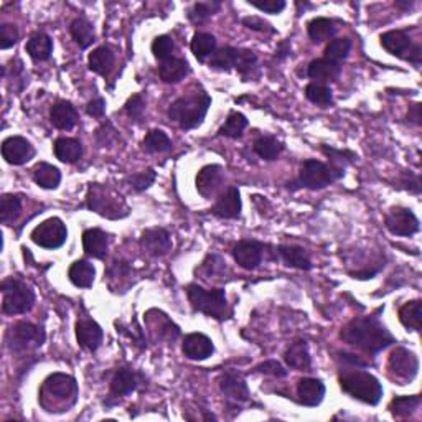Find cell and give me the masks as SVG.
<instances>
[{
  "label": "cell",
  "instance_id": "cell-1",
  "mask_svg": "<svg viewBox=\"0 0 422 422\" xmlns=\"http://www.w3.org/2000/svg\"><path fill=\"white\" fill-rule=\"evenodd\" d=\"M341 340L369 355H376L395 343V336L376 317H358L348 322L341 330Z\"/></svg>",
  "mask_w": 422,
  "mask_h": 422
},
{
  "label": "cell",
  "instance_id": "cell-2",
  "mask_svg": "<svg viewBox=\"0 0 422 422\" xmlns=\"http://www.w3.org/2000/svg\"><path fill=\"white\" fill-rule=\"evenodd\" d=\"M38 401H40V406L50 414L68 412L78 401V383L70 374H50L40 388Z\"/></svg>",
  "mask_w": 422,
  "mask_h": 422
},
{
  "label": "cell",
  "instance_id": "cell-3",
  "mask_svg": "<svg viewBox=\"0 0 422 422\" xmlns=\"http://www.w3.org/2000/svg\"><path fill=\"white\" fill-rule=\"evenodd\" d=\"M211 106V98L206 91H192L183 94L170 104L169 117L185 131L195 129L205 121L208 109Z\"/></svg>",
  "mask_w": 422,
  "mask_h": 422
},
{
  "label": "cell",
  "instance_id": "cell-4",
  "mask_svg": "<svg viewBox=\"0 0 422 422\" xmlns=\"http://www.w3.org/2000/svg\"><path fill=\"white\" fill-rule=\"evenodd\" d=\"M340 386L347 395L369 406H376L383 397L381 383L363 369H350L340 374Z\"/></svg>",
  "mask_w": 422,
  "mask_h": 422
},
{
  "label": "cell",
  "instance_id": "cell-5",
  "mask_svg": "<svg viewBox=\"0 0 422 422\" xmlns=\"http://www.w3.org/2000/svg\"><path fill=\"white\" fill-rule=\"evenodd\" d=\"M187 296L193 310L202 312V314L211 317V319L228 320L233 315V310L228 305L225 289L206 291V289L198 286V284H190L187 287Z\"/></svg>",
  "mask_w": 422,
  "mask_h": 422
},
{
  "label": "cell",
  "instance_id": "cell-6",
  "mask_svg": "<svg viewBox=\"0 0 422 422\" xmlns=\"http://www.w3.org/2000/svg\"><path fill=\"white\" fill-rule=\"evenodd\" d=\"M86 206L109 220H119L129 215V206L119 193L101 183H91L88 188Z\"/></svg>",
  "mask_w": 422,
  "mask_h": 422
},
{
  "label": "cell",
  "instance_id": "cell-7",
  "mask_svg": "<svg viewBox=\"0 0 422 422\" xmlns=\"http://www.w3.org/2000/svg\"><path fill=\"white\" fill-rule=\"evenodd\" d=\"M345 177V169H338L331 164H324L319 160H305L298 172L297 185L301 188L322 190L336 180Z\"/></svg>",
  "mask_w": 422,
  "mask_h": 422
},
{
  "label": "cell",
  "instance_id": "cell-8",
  "mask_svg": "<svg viewBox=\"0 0 422 422\" xmlns=\"http://www.w3.org/2000/svg\"><path fill=\"white\" fill-rule=\"evenodd\" d=\"M2 310L6 315H20L27 314L33 309L35 303V294L25 282L17 277H8L2 282Z\"/></svg>",
  "mask_w": 422,
  "mask_h": 422
},
{
  "label": "cell",
  "instance_id": "cell-9",
  "mask_svg": "<svg viewBox=\"0 0 422 422\" xmlns=\"http://www.w3.org/2000/svg\"><path fill=\"white\" fill-rule=\"evenodd\" d=\"M45 341V331L41 327L30 322H18L12 325L7 334V347L12 353H27L40 348Z\"/></svg>",
  "mask_w": 422,
  "mask_h": 422
},
{
  "label": "cell",
  "instance_id": "cell-10",
  "mask_svg": "<svg viewBox=\"0 0 422 422\" xmlns=\"http://www.w3.org/2000/svg\"><path fill=\"white\" fill-rule=\"evenodd\" d=\"M381 45L388 53L397 58L407 60L414 65H421L422 50L419 45H412L411 37L402 30H391L381 35Z\"/></svg>",
  "mask_w": 422,
  "mask_h": 422
},
{
  "label": "cell",
  "instance_id": "cell-11",
  "mask_svg": "<svg viewBox=\"0 0 422 422\" xmlns=\"http://www.w3.org/2000/svg\"><path fill=\"white\" fill-rule=\"evenodd\" d=\"M32 241L40 248L45 249H58L66 243L68 238V230L65 223L60 218H48L44 223H40L30 235Z\"/></svg>",
  "mask_w": 422,
  "mask_h": 422
},
{
  "label": "cell",
  "instance_id": "cell-12",
  "mask_svg": "<svg viewBox=\"0 0 422 422\" xmlns=\"http://www.w3.org/2000/svg\"><path fill=\"white\" fill-rule=\"evenodd\" d=\"M388 369H390V376L400 385L412 381L419 371V358L416 357L414 352H409L406 348L393 350L388 360Z\"/></svg>",
  "mask_w": 422,
  "mask_h": 422
},
{
  "label": "cell",
  "instance_id": "cell-13",
  "mask_svg": "<svg viewBox=\"0 0 422 422\" xmlns=\"http://www.w3.org/2000/svg\"><path fill=\"white\" fill-rule=\"evenodd\" d=\"M385 225L391 235L395 236H412L419 231V220L409 208L396 206L391 208L385 216Z\"/></svg>",
  "mask_w": 422,
  "mask_h": 422
},
{
  "label": "cell",
  "instance_id": "cell-14",
  "mask_svg": "<svg viewBox=\"0 0 422 422\" xmlns=\"http://www.w3.org/2000/svg\"><path fill=\"white\" fill-rule=\"evenodd\" d=\"M2 157L11 165H23L35 157V149L25 137L12 136L2 142Z\"/></svg>",
  "mask_w": 422,
  "mask_h": 422
},
{
  "label": "cell",
  "instance_id": "cell-15",
  "mask_svg": "<svg viewBox=\"0 0 422 422\" xmlns=\"http://www.w3.org/2000/svg\"><path fill=\"white\" fill-rule=\"evenodd\" d=\"M265 248L268 246L259 243V241H239L238 244L235 246L233 249V256L241 268L246 269V271H254L258 265L263 263Z\"/></svg>",
  "mask_w": 422,
  "mask_h": 422
},
{
  "label": "cell",
  "instance_id": "cell-16",
  "mask_svg": "<svg viewBox=\"0 0 422 422\" xmlns=\"http://www.w3.org/2000/svg\"><path fill=\"white\" fill-rule=\"evenodd\" d=\"M225 182V170L221 165H205L197 175V190L203 198H213Z\"/></svg>",
  "mask_w": 422,
  "mask_h": 422
},
{
  "label": "cell",
  "instance_id": "cell-17",
  "mask_svg": "<svg viewBox=\"0 0 422 422\" xmlns=\"http://www.w3.org/2000/svg\"><path fill=\"white\" fill-rule=\"evenodd\" d=\"M140 248L147 254L154 256V258H160V256H165L172 249V238H170L169 231L164 230V228H150V230H145L140 236Z\"/></svg>",
  "mask_w": 422,
  "mask_h": 422
},
{
  "label": "cell",
  "instance_id": "cell-18",
  "mask_svg": "<svg viewBox=\"0 0 422 422\" xmlns=\"http://www.w3.org/2000/svg\"><path fill=\"white\" fill-rule=\"evenodd\" d=\"M76 338H78L79 347L88 350V352H96L101 347L104 334L103 329L93 319L83 317L76 324Z\"/></svg>",
  "mask_w": 422,
  "mask_h": 422
},
{
  "label": "cell",
  "instance_id": "cell-19",
  "mask_svg": "<svg viewBox=\"0 0 422 422\" xmlns=\"http://www.w3.org/2000/svg\"><path fill=\"white\" fill-rule=\"evenodd\" d=\"M211 213L220 220H236L241 215V197L238 187L226 188L218 198Z\"/></svg>",
  "mask_w": 422,
  "mask_h": 422
},
{
  "label": "cell",
  "instance_id": "cell-20",
  "mask_svg": "<svg viewBox=\"0 0 422 422\" xmlns=\"http://www.w3.org/2000/svg\"><path fill=\"white\" fill-rule=\"evenodd\" d=\"M220 390L228 400L246 402L249 400V388L243 374L238 371H226L220 379Z\"/></svg>",
  "mask_w": 422,
  "mask_h": 422
},
{
  "label": "cell",
  "instance_id": "cell-21",
  "mask_svg": "<svg viewBox=\"0 0 422 422\" xmlns=\"http://www.w3.org/2000/svg\"><path fill=\"white\" fill-rule=\"evenodd\" d=\"M182 350L187 358L203 362V360L210 358L213 352H215V345H213L210 336L203 334H190L185 336Z\"/></svg>",
  "mask_w": 422,
  "mask_h": 422
},
{
  "label": "cell",
  "instance_id": "cell-22",
  "mask_svg": "<svg viewBox=\"0 0 422 422\" xmlns=\"http://www.w3.org/2000/svg\"><path fill=\"white\" fill-rule=\"evenodd\" d=\"M325 385L322 379L317 378H302L297 385L298 402L303 406L315 407L324 401Z\"/></svg>",
  "mask_w": 422,
  "mask_h": 422
},
{
  "label": "cell",
  "instance_id": "cell-23",
  "mask_svg": "<svg viewBox=\"0 0 422 422\" xmlns=\"http://www.w3.org/2000/svg\"><path fill=\"white\" fill-rule=\"evenodd\" d=\"M142 376L139 373L132 371V369L121 368L114 373L111 379V397H124L131 393H134L139 388Z\"/></svg>",
  "mask_w": 422,
  "mask_h": 422
},
{
  "label": "cell",
  "instance_id": "cell-24",
  "mask_svg": "<svg viewBox=\"0 0 422 422\" xmlns=\"http://www.w3.org/2000/svg\"><path fill=\"white\" fill-rule=\"evenodd\" d=\"M83 248L84 253L91 258L104 259L109 248V236L99 228H91L83 233Z\"/></svg>",
  "mask_w": 422,
  "mask_h": 422
},
{
  "label": "cell",
  "instance_id": "cell-25",
  "mask_svg": "<svg viewBox=\"0 0 422 422\" xmlns=\"http://www.w3.org/2000/svg\"><path fill=\"white\" fill-rule=\"evenodd\" d=\"M51 122L56 129L60 131H71L78 122V112L74 106L68 101H58L51 107L50 112Z\"/></svg>",
  "mask_w": 422,
  "mask_h": 422
},
{
  "label": "cell",
  "instance_id": "cell-26",
  "mask_svg": "<svg viewBox=\"0 0 422 422\" xmlns=\"http://www.w3.org/2000/svg\"><path fill=\"white\" fill-rule=\"evenodd\" d=\"M340 65L334 63V61L322 58V60H314L309 65V70H307V74L309 78L315 79L317 83H331L336 81L340 76Z\"/></svg>",
  "mask_w": 422,
  "mask_h": 422
},
{
  "label": "cell",
  "instance_id": "cell-27",
  "mask_svg": "<svg viewBox=\"0 0 422 422\" xmlns=\"http://www.w3.org/2000/svg\"><path fill=\"white\" fill-rule=\"evenodd\" d=\"M277 254L281 256L284 264L289 265V268L301 269V271H310L312 269L310 256L303 248H298V246L282 244L277 248Z\"/></svg>",
  "mask_w": 422,
  "mask_h": 422
},
{
  "label": "cell",
  "instance_id": "cell-28",
  "mask_svg": "<svg viewBox=\"0 0 422 422\" xmlns=\"http://www.w3.org/2000/svg\"><path fill=\"white\" fill-rule=\"evenodd\" d=\"M53 152L56 159L63 164H76L83 157V145L81 142L70 137H60L55 140Z\"/></svg>",
  "mask_w": 422,
  "mask_h": 422
},
{
  "label": "cell",
  "instance_id": "cell-29",
  "mask_svg": "<svg viewBox=\"0 0 422 422\" xmlns=\"http://www.w3.org/2000/svg\"><path fill=\"white\" fill-rule=\"evenodd\" d=\"M284 360L289 367L294 369H309L312 364V358H310V352H309V345H307L305 340H297L294 341L291 347L287 348V352L284 353Z\"/></svg>",
  "mask_w": 422,
  "mask_h": 422
},
{
  "label": "cell",
  "instance_id": "cell-30",
  "mask_svg": "<svg viewBox=\"0 0 422 422\" xmlns=\"http://www.w3.org/2000/svg\"><path fill=\"white\" fill-rule=\"evenodd\" d=\"M27 53L35 61H46L53 53V40L44 32H37L27 41Z\"/></svg>",
  "mask_w": 422,
  "mask_h": 422
},
{
  "label": "cell",
  "instance_id": "cell-31",
  "mask_svg": "<svg viewBox=\"0 0 422 422\" xmlns=\"http://www.w3.org/2000/svg\"><path fill=\"white\" fill-rule=\"evenodd\" d=\"M116 63V55L107 45L99 46L89 55V70L101 76H109Z\"/></svg>",
  "mask_w": 422,
  "mask_h": 422
},
{
  "label": "cell",
  "instance_id": "cell-32",
  "mask_svg": "<svg viewBox=\"0 0 422 422\" xmlns=\"http://www.w3.org/2000/svg\"><path fill=\"white\" fill-rule=\"evenodd\" d=\"M94 276H96V269H94V265L89 263V261H84V259L76 261V263L71 264L68 271L70 281L73 282L76 287H83V289H88L93 286Z\"/></svg>",
  "mask_w": 422,
  "mask_h": 422
},
{
  "label": "cell",
  "instance_id": "cell-33",
  "mask_svg": "<svg viewBox=\"0 0 422 422\" xmlns=\"http://www.w3.org/2000/svg\"><path fill=\"white\" fill-rule=\"evenodd\" d=\"M33 180H35V183L38 187L45 188V190H55L58 188V185L61 182V172L53 165L50 164H37L35 167L32 170Z\"/></svg>",
  "mask_w": 422,
  "mask_h": 422
},
{
  "label": "cell",
  "instance_id": "cell-34",
  "mask_svg": "<svg viewBox=\"0 0 422 422\" xmlns=\"http://www.w3.org/2000/svg\"><path fill=\"white\" fill-rule=\"evenodd\" d=\"M159 74L164 83H178L188 74V63L182 58H169L160 65Z\"/></svg>",
  "mask_w": 422,
  "mask_h": 422
},
{
  "label": "cell",
  "instance_id": "cell-35",
  "mask_svg": "<svg viewBox=\"0 0 422 422\" xmlns=\"http://www.w3.org/2000/svg\"><path fill=\"white\" fill-rule=\"evenodd\" d=\"M307 32H309L310 40L314 41V44H324V41H329L330 38H334L336 27L335 22L330 20V18L317 17L314 20L309 22Z\"/></svg>",
  "mask_w": 422,
  "mask_h": 422
},
{
  "label": "cell",
  "instance_id": "cell-36",
  "mask_svg": "<svg viewBox=\"0 0 422 422\" xmlns=\"http://www.w3.org/2000/svg\"><path fill=\"white\" fill-rule=\"evenodd\" d=\"M70 33L73 37V40L76 41V45L79 48H88L89 45L94 41V27L93 23L86 20L84 17H78L71 22L70 25Z\"/></svg>",
  "mask_w": 422,
  "mask_h": 422
},
{
  "label": "cell",
  "instance_id": "cell-37",
  "mask_svg": "<svg viewBox=\"0 0 422 422\" xmlns=\"http://www.w3.org/2000/svg\"><path fill=\"white\" fill-rule=\"evenodd\" d=\"M253 149L261 159L271 162V160H276L279 155L282 154L284 144H282V142H279L276 137L264 136V137H259V139L254 142Z\"/></svg>",
  "mask_w": 422,
  "mask_h": 422
},
{
  "label": "cell",
  "instance_id": "cell-38",
  "mask_svg": "<svg viewBox=\"0 0 422 422\" xmlns=\"http://www.w3.org/2000/svg\"><path fill=\"white\" fill-rule=\"evenodd\" d=\"M216 50V38L211 33H195L192 40V53L195 55L198 61H206V58L215 53Z\"/></svg>",
  "mask_w": 422,
  "mask_h": 422
},
{
  "label": "cell",
  "instance_id": "cell-39",
  "mask_svg": "<svg viewBox=\"0 0 422 422\" xmlns=\"http://www.w3.org/2000/svg\"><path fill=\"white\" fill-rule=\"evenodd\" d=\"M155 315H157V317H154V319H152L150 314H147L145 317H147V320L150 322L152 329H159L157 330L159 331V338H167V340L178 338V335H180L178 327L175 325L173 322L164 314V312L155 310Z\"/></svg>",
  "mask_w": 422,
  "mask_h": 422
},
{
  "label": "cell",
  "instance_id": "cell-40",
  "mask_svg": "<svg viewBox=\"0 0 422 422\" xmlns=\"http://www.w3.org/2000/svg\"><path fill=\"white\" fill-rule=\"evenodd\" d=\"M422 305L421 301H412L407 302L400 309V320L406 329L419 331L421 324H422V315H421Z\"/></svg>",
  "mask_w": 422,
  "mask_h": 422
},
{
  "label": "cell",
  "instance_id": "cell-41",
  "mask_svg": "<svg viewBox=\"0 0 422 422\" xmlns=\"http://www.w3.org/2000/svg\"><path fill=\"white\" fill-rule=\"evenodd\" d=\"M421 404V396H400L395 397L390 402V411L395 417H400V419H404V417H409L416 412L417 407Z\"/></svg>",
  "mask_w": 422,
  "mask_h": 422
},
{
  "label": "cell",
  "instance_id": "cell-42",
  "mask_svg": "<svg viewBox=\"0 0 422 422\" xmlns=\"http://www.w3.org/2000/svg\"><path fill=\"white\" fill-rule=\"evenodd\" d=\"M144 150L149 154H164L172 149V140L169 139V136L164 131L154 129L145 136L144 139Z\"/></svg>",
  "mask_w": 422,
  "mask_h": 422
},
{
  "label": "cell",
  "instance_id": "cell-43",
  "mask_svg": "<svg viewBox=\"0 0 422 422\" xmlns=\"http://www.w3.org/2000/svg\"><path fill=\"white\" fill-rule=\"evenodd\" d=\"M246 127H248V119H246L244 114L238 111H231L226 122L221 126L220 136L230 137V139H239V137L243 136V131Z\"/></svg>",
  "mask_w": 422,
  "mask_h": 422
},
{
  "label": "cell",
  "instance_id": "cell-44",
  "mask_svg": "<svg viewBox=\"0 0 422 422\" xmlns=\"http://www.w3.org/2000/svg\"><path fill=\"white\" fill-rule=\"evenodd\" d=\"M236 50L233 46H223L220 50H215V53L211 55L210 61V68L218 70V71H230L231 68H235V60H236Z\"/></svg>",
  "mask_w": 422,
  "mask_h": 422
},
{
  "label": "cell",
  "instance_id": "cell-45",
  "mask_svg": "<svg viewBox=\"0 0 422 422\" xmlns=\"http://www.w3.org/2000/svg\"><path fill=\"white\" fill-rule=\"evenodd\" d=\"M350 50H352V41L348 38H334L327 45L325 58L334 63H340L350 55Z\"/></svg>",
  "mask_w": 422,
  "mask_h": 422
},
{
  "label": "cell",
  "instance_id": "cell-46",
  "mask_svg": "<svg viewBox=\"0 0 422 422\" xmlns=\"http://www.w3.org/2000/svg\"><path fill=\"white\" fill-rule=\"evenodd\" d=\"M22 202L15 195H4L0 200V220L2 223H12L20 216Z\"/></svg>",
  "mask_w": 422,
  "mask_h": 422
},
{
  "label": "cell",
  "instance_id": "cell-47",
  "mask_svg": "<svg viewBox=\"0 0 422 422\" xmlns=\"http://www.w3.org/2000/svg\"><path fill=\"white\" fill-rule=\"evenodd\" d=\"M220 8V2H200L192 6V8L188 11V18L190 22L193 23H205L210 20V18L215 15V12Z\"/></svg>",
  "mask_w": 422,
  "mask_h": 422
},
{
  "label": "cell",
  "instance_id": "cell-48",
  "mask_svg": "<svg viewBox=\"0 0 422 422\" xmlns=\"http://www.w3.org/2000/svg\"><path fill=\"white\" fill-rule=\"evenodd\" d=\"M305 96L309 101H312L314 104H320V106H330V104L334 103L331 89L320 83H310L309 86L305 88Z\"/></svg>",
  "mask_w": 422,
  "mask_h": 422
},
{
  "label": "cell",
  "instance_id": "cell-49",
  "mask_svg": "<svg viewBox=\"0 0 422 422\" xmlns=\"http://www.w3.org/2000/svg\"><path fill=\"white\" fill-rule=\"evenodd\" d=\"M256 65H258V55H256L254 51L243 50V48L236 50L235 68L238 70L239 73L244 76V78L248 74H251V71L256 68Z\"/></svg>",
  "mask_w": 422,
  "mask_h": 422
},
{
  "label": "cell",
  "instance_id": "cell-50",
  "mask_svg": "<svg viewBox=\"0 0 422 422\" xmlns=\"http://www.w3.org/2000/svg\"><path fill=\"white\" fill-rule=\"evenodd\" d=\"M175 51V44L172 40V37L169 35H160L154 40V44H152V53L157 60H169L172 58V53Z\"/></svg>",
  "mask_w": 422,
  "mask_h": 422
},
{
  "label": "cell",
  "instance_id": "cell-51",
  "mask_svg": "<svg viewBox=\"0 0 422 422\" xmlns=\"http://www.w3.org/2000/svg\"><path fill=\"white\" fill-rule=\"evenodd\" d=\"M322 152H324L325 155H329L331 160V165H335V167L338 169H345L348 164L355 162V159H357V155L353 154V152L350 150H336L331 149V147H322Z\"/></svg>",
  "mask_w": 422,
  "mask_h": 422
},
{
  "label": "cell",
  "instance_id": "cell-52",
  "mask_svg": "<svg viewBox=\"0 0 422 422\" xmlns=\"http://www.w3.org/2000/svg\"><path fill=\"white\" fill-rule=\"evenodd\" d=\"M155 178H157V173L154 172V169H147L142 170L139 173L131 175L129 178H127V182L131 183V187L136 190V192H144L150 187L152 183L155 182Z\"/></svg>",
  "mask_w": 422,
  "mask_h": 422
},
{
  "label": "cell",
  "instance_id": "cell-53",
  "mask_svg": "<svg viewBox=\"0 0 422 422\" xmlns=\"http://www.w3.org/2000/svg\"><path fill=\"white\" fill-rule=\"evenodd\" d=\"M126 112L127 116L131 117V119L134 121H139L142 119V116H144V111H145V99L142 94H134L129 101L126 103Z\"/></svg>",
  "mask_w": 422,
  "mask_h": 422
},
{
  "label": "cell",
  "instance_id": "cell-54",
  "mask_svg": "<svg viewBox=\"0 0 422 422\" xmlns=\"http://www.w3.org/2000/svg\"><path fill=\"white\" fill-rule=\"evenodd\" d=\"M18 30L15 25H11V23H4L0 27V48L7 50L13 46L18 41Z\"/></svg>",
  "mask_w": 422,
  "mask_h": 422
},
{
  "label": "cell",
  "instance_id": "cell-55",
  "mask_svg": "<svg viewBox=\"0 0 422 422\" xmlns=\"http://www.w3.org/2000/svg\"><path fill=\"white\" fill-rule=\"evenodd\" d=\"M248 4L265 13H271V15H277V13H281L284 8H286V2H284V0H264V2L248 0Z\"/></svg>",
  "mask_w": 422,
  "mask_h": 422
},
{
  "label": "cell",
  "instance_id": "cell-56",
  "mask_svg": "<svg viewBox=\"0 0 422 422\" xmlns=\"http://www.w3.org/2000/svg\"><path fill=\"white\" fill-rule=\"evenodd\" d=\"M256 371L264 373V374H271V376L276 378H284L287 376V369H284V367L276 360H268V362L261 363L259 367H256Z\"/></svg>",
  "mask_w": 422,
  "mask_h": 422
},
{
  "label": "cell",
  "instance_id": "cell-57",
  "mask_svg": "<svg viewBox=\"0 0 422 422\" xmlns=\"http://www.w3.org/2000/svg\"><path fill=\"white\" fill-rule=\"evenodd\" d=\"M243 25L248 27L249 30H254V32L276 33V30H274L271 23L264 22L263 18H259V17H246V18H243Z\"/></svg>",
  "mask_w": 422,
  "mask_h": 422
},
{
  "label": "cell",
  "instance_id": "cell-58",
  "mask_svg": "<svg viewBox=\"0 0 422 422\" xmlns=\"http://www.w3.org/2000/svg\"><path fill=\"white\" fill-rule=\"evenodd\" d=\"M86 112L89 114V116L101 119V117H104V112H106V101H104L103 98L93 99V101L88 103Z\"/></svg>",
  "mask_w": 422,
  "mask_h": 422
},
{
  "label": "cell",
  "instance_id": "cell-59",
  "mask_svg": "<svg viewBox=\"0 0 422 422\" xmlns=\"http://www.w3.org/2000/svg\"><path fill=\"white\" fill-rule=\"evenodd\" d=\"M340 358H341V362H347V363H350V364H357V367H367V362H363L362 358H358L357 355H352V353H340Z\"/></svg>",
  "mask_w": 422,
  "mask_h": 422
},
{
  "label": "cell",
  "instance_id": "cell-60",
  "mask_svg": "<svg viewBox=\"0 0 422 422\" xmlns=\"http://www.w3.org/2000/svg\"><path fill=\"white\" fill-rule=\"evenodd\" d=\"M407 119L414 122L416 126L421 124V104H412L409 112H407Z\"/></svg>",
  "mask_w": 422,
  "mask_h": 422
},
{
  "label": "cell",
  "instance_id": "cell-61",
  "mask_svg": "<svg viewBox=\"0 0 422 422\" xmlns=\"http://www.w3.org/2000/svg\"><path fill=\"white\" fill-rule=\"evenodd\" d=\"M289 55H291V44H289V41H282L276 51V56L279 60H284V58H287Z\"/></svg>",
  "mask_w": 422,
  "mask_h": 422
}]
</instances>
